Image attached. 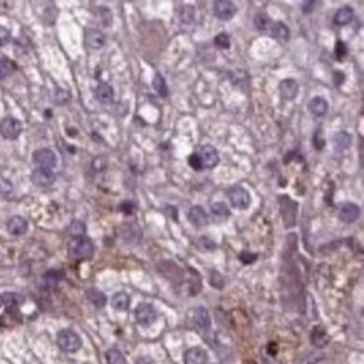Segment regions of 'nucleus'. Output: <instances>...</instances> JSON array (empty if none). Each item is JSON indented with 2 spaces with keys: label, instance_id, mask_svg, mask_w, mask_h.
Here are the masks:
<instances>
[{
  "label": "nucleus",
  "instance_id": "obj_1",
  "mask_svg": "<svg viewBox=\"0 0 364 364\" xmlns=\"http://www.w3.org/2000/svg\"><path fill=\"white\" fill-rule=\"evenodd\" d=\"M67 252L74 260H88L94 255V244L88 237H72L67 245Z\"/></svg>",
  "mask_w": 364,
  "mask_h": 364
},
{
  "label": "nucleus",
  "instance_id": "obj_2",
  "mask_svg": "<svg viewBox=\"0 0 364 364\" xmlns=\"http://www.w3.org/2000/svg\"><path fill=\"white\" fill-rule=\"evenodd\" d=\"M57 344L64 352H77L83 346V341L71 329H62L57 334Z\"/></svg>",
  "mask_w": 364,
  "mask_h": 364
},
{
  "label": "nucleus",
  "instance_id": "obj_3",
  "mask_svg": "<svg viewBox=\"0 0 364 364\" xmlns=\"http://www.w3.org/2000/svg\"><path fill=\"white\" fill-rule=\"evenodd\" d=\"M227 196L232 206L239 208V210H245V208L250 206V201H252L250 193H248L244 187H232L228 190Z\"/></svg>",
  "mask_w": 364,
  "mask_h": 364
},
{
  "label": "nucleus",
  "instance_id": "obj_4",
  "mask_svg": "<svg viewBox=\"0 0 364 364\" xmlns=\"http://www.w3.org/2000/svg\"><path fill=\"white\" fill-rule=\"evenodd\" d=\"M156 317H158V314H156V309L153 307L151 304H148V302L140 304L136 307V310H135V319H136L138 324L143 326V327L151 326L153 322L156 321Z\"/></svg>",
  "mask_w": 364,
  "mask_h": 364
},
{
  "label": "nucleus",
  "instance_id": "obj_5",
  "mask_svg": "<svg viewBox=\"0 0 364 364\" xmlns=\"http://www.w3.org/2000/svg\"><path fill=\"white\" fill-rule=\"evenodd\" d=\"M22 133V123L12 116H7L0 121V135L5 140H17Z\"/></svg>",
  "mask_w": 364,
  "mask_h": 364
},
{
  "label": "nucleus",
  "instance_id": "obj_6",
  "mask_svg": "<svg viewBox=\"0 0 364 364\" xmlns=\"http://www.w3.org/2000/svg\"><path fill=\"white\" fill-rule=\"evenodd\" d=\"M279 203L282 208V217H284L285 225L287 227H292V225L296 223V217H297V203L289 198L287 195H280Z\"/></svg>",
  "mask_w": 364,
  "mask_h": 364
},
{
  "label": "nucleus",
  "instance_id": "obj_7",
  "mask_svg": "<svg viewBox=\"0 0 364 364\" xmlns=\"http://www.w3.org/2000/svg\"><path fill=\"white\" fill-rule=\"evenodd\" d=\"M34 163H36L39 168H45V170H52L57 165V156L52 149L42 148L34 151Z\"/></svg>",
  "mask_w": 364,
  "mask_h": 364
},
{
  "label": "nucleus",
  "instance_id": "obj_8",
  "mask_svg": "<svg viewBox=\"0 0 364 364\" xmlns=\"http://www.w3.org/2000/svg\"><path fill=\"white\" fill-rule=\"evenodd\" d=\"M195 153L198 154L203 168H213V166L218 165V160H220L218 158V151L212 144H203V146H200Z\"/></svg>",
  "mask_w": 364,
  "mask_h": 364
},
{
  "label": "nucleus",
  "instance_id": "obj_9",
  "mask_svg": "<svg viewBox=\"0 0 364 364\" xmlns=\"http://www.w3.org/2000/svg\"><path fill=\"white\" fill-rule=\"evenodd\" d=\"M237 12V5L230 0H217L213 2V14L220 20H230Z\"/></svg>",
  "mask_w": 364,
  "mask_h": 364
},
{
  "label": "nucleus",
  "instance_id": "obj_10",
  "mask_svg": "<svg viewBox=\"0 0 364 364\" xmlns=\"http://www.w3.org/2000/svg\"><path fill=\"white\" fill-rule=\"evenodd\" d=\"M192 321L195 327L198 329L200 332H208L210 331V326H212V319H210V314L205 307H196L192 312Z\"/></svg>",
  "mask_w": 364,
  "mask_h": 364
},
{
  "label": "nucleus",
  "instance_id": "obj_11",
  "mask_svg": "<svg viewBox=\"0 0 364 364\" xmlns=\"http://www.w3.org/2000/svg\"><path fill=\"white\" fill-rule=\"evenodd\" d=\"M84 39H86V45L92 50H99L106 45V36H104L101 31H97V29H88Z\"/></svg>",
  "mask_w": 364,
  "mask_h": 364
},
{
  "label": "nucleus",
  "instance_id": "obj_12",
  "mask_svg": "<svg viewBox=\"0 0 364 364\" xmlns=\"http://www.w3.org/2000/svg\"><path fill=\"white\" fill-rule=\"evenodd\" d=\"M32 181L37 185V187H52L56 181V175L52 173L50 170H45V168H37L32 171Z\"/></svg>",
  "mask_w": 364,
  "mask_h": 364
},
{
  "label": "nucleus",
  "instance_id": "obj_13",
  "mask_svg": "<svg viewBox=\"0 0 364 364\" xmlns=\"http://www.w3.org/2000/svg\"><path fill=\"white\" fill-rule=\"evenodd\" d=\"M188 220L192 222L196 228L206 227V225H208V213L205 212L203 206L195 205V206L190 208V212H188Z\"/></svg>",
  "mask_w": 364,
  "mask_h": 364
},
{
  "label": "nucleus",
  "instance_id": "obj_14",
  "mask_svg": "<svg viewBox=\"0 0 364 364\" xmlns=\"http://www.w3.org/2000/svg\"><path fill=\"white\" fill-rule=\"evenodd\" d=\"M359 213H361L359 206L354 205V203H344V205H341V208H339V218L344 223L356 222L357 218H359Z\"/></svg>",
  "mask_w": 364,
  "mask_h": 364
},
{
  "label": "nucleus",
  "instance_id": "obj_15",
  "mask_svg": "<svg viewBox=\"0 0 364 364\" xmlns=\"http://www.w3.org/2000/svg\"><path fill=\"white\" fill-rule=\"evenodd\" d=\"M119 233H121V239H123L126 244H138V242L141 240V230L133 223L123 225Z\"/></svg>",
  "mask_w": 364,
  "mask_h": 364
},
{
  "label": "nucleus",
  "instance_id": "obj_16",
  "mask_svg": "<svg viewBox=\"0 0 364 364\" xmlns=\"http://www.w3.org/2000/svg\"><path fill=\"white\" fill-rule=\"evenodd\" d=\"M208 354L201 348H192L185 352V364H206Z\"/></svg>",
  "mask_w": 364,
  "mask_h": 364
},
{
  "label": "nucleus",
  "instance_id": "obj_17",
  "mask_svg": "<svg viewBox=\"0 0 364 364\" xmlns=\"http://www.w3.org/2000/svg\"><path fill=\"white\" fill-rule=\"evenodd\" d=\"M280 89V96L284 99H294L299 92V83L296 79H284L279 86Z\"/></svg>",
  "mask_w": 364,
  "mask_h": 364
},
{
  "label": "nucleus",
  "instance_id": "obj_18",
  "mask_svg": "<svg viewBox=\"0 0 364 364\" xmlns=\"http://www.w3.org/2000/svg\"><path fill=\"white\" fill-rule=\"evenodd\" d=\"M27 220L24 217H12L9 220L7 223V230H9V233L10 235H15V237H19V235H24L27 232Z\"/></svg>",
  "mask_w": 364,
  "mask_h": 364
},
{
  "label": "nucleus",
  "instance_id": "obj_19",
  "mask_svg": "<svg viewBox=\"0 0 364 364\" xmlns=\"http://www.w3.org/2000/svg\"><path fill=\"white\" fill-rule=\"evenodd\" d=\"M113 97H114V91L111 86L108 83L97 84V88H96V99L97 101L102 104H109V102H113Z\"/></svg>",
  "mask_w": 364,
  "mask_h": 364
},
{
  "label": "nucleus",
  "instance_id": "obj_20",
  "mask_svg": "<svg viewBox=\"0 0 364 364\" xmlns=\"http://www.w3.org/2000/svg\"><path fill=\"white\" fill-rule=\"evenodd\" d=\"M269 32H270V36H272L274 39L277 40H280V42H285V40L289 39V29L287 25L284 24V22H272L269 27Z\"/></svg>",
  "mask_w": 364,
  "mask_h": 364
},
{
  "label": "nucleus",
  "instance_id": "obj_21",
  "mask_svg": "<svg viewBox=\"0 0 364 364\" xmlns=\"http://www.w3.org/2000/svg\"><path fill=\"white\" fill-rule=\"evenodd\" d=\"M354 19V10L348 5H344V7H341L336 14H334V22H336V25H348L349 22H352Z\"/></svg>",
  "mask_w": 364,
  "mask_h": 364
},
{
  "label": "nucleus",
  "instance_id": "obj_22",
  "mask_svg": "<svg viewBox=\"0 0 364 364\" xmlns=\"http://www.w3.org/2000/svg\"><path fill=\"white\" fill-rule=\"evenodd\" d=\"M129 302H131V299L129 296L126 292H116L113 296L111 299V305H113V309L114 310H118V312H124V310H128L129 307Z\"/></svg>",
  "mask_w": 364,
  "mask_h": 364
},
{
  "label": "nucleus",
  "instance_id": "obj_23",
  "mask_svg": "<svg viewBox=\"0 0 364 364\" xmlns=\"http://www.w3.org/2000/svg\"><path fill=\"white\" fill-rule=\"evenodd\" d=\"M86 297H88L89 302L97 309H102L108 302L106 296H104L101 291H97V289H88V291H86Z\"/></svg>",
  "mask_w": 364,
  "mask_h": 364
},
{
  "label": "nucleus",
  "instance_id": "obj_24",
  "mask_svg": "<svg viewBox=\"0 0 364 364\" xmlns=\"http://www.w3.org/2000/svg\"><path fill=\"white\" fill-rule=\"evenodd\" d=\"M309 111L314 116H324L327 113V102L324 97H312L309 101Z\"/></svg>",
  "mask_w": 364,
  "mask_h": 364
},
{
  "label": "nucleus",
  "instance_id": "obj_25",
  "mask_svg": "<svg viewBox=\"0 0 364 364\" xmlns=\"http://www.w3.org/2000/svg\"><path fill=\"white\" fill-rule=\"evenodd\" d=\"M212 215L213 218H215V222H225L227 218L230 217V210H228V206L222 203V201H217V203H213L212 205Z\"/></svg>",
  "mask_w": 364,
  "mask_h": 364
},
{
  "label": "nucleus",
  "instance_id": "obj_26",
  "mask_svg": "<svg viewBox=\"0 0 364 364\" xmlns=\"http://www.w3.org/2000/svg\"><path fill=\"white\" fill-rule=\"evenodd\" d=\"M351 136H349V133H346V131H339L334 135L332 138V143H334V148L339 149V151H343V149H348L351 146Z\"/></svg>",
  "mask_w": 364,
  "mask_h": 364
},
{
  "label": "nucleus",
  "instance_id": "obj_27",
  "mask_svg": "<svg viewBox=\"0 0 364 364\" xmlns=\"http://www.w3.org/2000/svg\"><path fill=\"white\" fill-rule=\"evenodd\" d=\"M15 71V62H12L7 57H0V79L9 77Z\"/></svg>",
  "mask_w": 364,
  "mask_h": 364
},
{
  "label": "nucleus",
  "instance_id": "obj_28",
  "mask_svg": "<svg viewBox=\"0 0 364 364\" xmlns=\"http://www.w3.org/2000/svg\"><path fill=\"white\" fill-rule=\"evenodd\" d=\"M153 88L154 91L158 92V94L161 97H166L168 96V88H166V83H165V79L161 74H154V77H153Z\"/></svg>",
  "mask_w": 364,
  "mask_h": 364
},
{
  "label": "nucleus",
  "instance_id": "obj_29",
  "mask_svg": "<svg viewBox=\"0 0 364 364\" xmlns=\"http://www.w3.org/2000/svg\"><path fill=\"white\" fill-rule=\"evenodd\" d=\"M312 343L317 348H322V346H326L327 343V334L322 327H314V331H312Z\"/></svg>",
  "mask_w": 364,
  "mask_h": 364
},
{
  "label": "nucleus",
  "instance_id": "obj_30",
  "mask_svg": "<svg viewBox=\"0 0 364 364\" xmlns=\"http://www.w3.org/2000/svg\"><path fill=\"white\" fill-rule=\"evenodd\" d=\"M106 361L108 364H126V357L123 356V352L119 349H109L106 352Z\"/></svg>",
  "mask_w": 364,
  "mask_h": 364
},
{
  "label": "nucleus",
  "instance_id": "obj_31",
  "mask_svg": "<svg viewBox=\"0 0 364 364\" xmlns=\"http://www.w3.org/2000/svg\"><path fill=\"white\" fill-rule=\"evenodd\" d=\"M22 302V297L19 294H2L0 296V304L2 305H7V307H15Z\"/></svg>",
  "mask_w": 364,
  "mask_h": 364
},
{
  "label": "nucleus",
  "instance_id": "obj_32",
  "mask_svg": "<svg viewBox=\"0 0 364 364\" xmlns=\"http://www.w3.org/2000/svg\"><path fill=\"white\" fill-rule=\"evenodd\" d=\"M180 17L183 24H192V22H195V10L192 7H188V5H185V7H181Z\"/></svg>",
  "mask_w": 364,
  "mask_h": 364
},
{
  "label": "nucleus",
  "instance_id": "obj_33",
  "mask_svg": "<svg viewBox=\"0 0 364 364\" xmlns=\"http://www.w3.org/2000/svg\"><path fill=\"white\" fill-rule=\"evenodd\" d=\"M69 232L72 233V237H84V232H86V225L83 222H72L71 227H69Z\"/></svg>",
  "mask_w": 364,
  "mask_h": 364
},
{
  "label": "nucleus",
  "instance_id": "obj_34",
  "mask_svg": "<svg viewBox=\"0 0 364 364\" xmlns=\"http://www.w3.org/2000/svg\"><path fill=\"white\" fill-rule=\"evenodd\" d=\"M255 27L258 29V31H269V27H270V20H269V17L267 15H264V14H258L255 17Z\"/></svg>",
  "mask_w": 364,
  "mask_h": 364
},
{
  "label": "nucleus",
  "instance_id": "obj_35",
  "mask_svg": "<svg viewBox=\"0 0 364 364\" xmlns=\"http://www.w3.org/2000/svg\"><path fill=\"white\" fill-rule=\"evenodd\" d=\"M215 45L218 49H228L230 47V36L225 32H220L218 36L215 37Z\"/></svg>",
  "mask_w": 364,
  "mask_h": 364
},
{
  "label": "nucleus",
  "instance_id": "obj_36",
  "mask_svg": "<svg viewBox=\"0 0 364 364\" xmlns=\"http://www.w3.org/2000/svg\"><path fill=\"white\" fill-rule=\"evenodd\" d=\"M198 247L205 252H212L217 248V244L212 239H208V237H201V239H198Z\"/></svg>",
  "mask_w": 364,
  "mask_h": 364
},
{
  "label": "nucleus",
  "instance_id": "obj_37",
  "mask_svg": "<svg viewBox=\"0 0 364 364\" xmlns=\"http://www.w3.org/2000/svg\"><path fill=\"white\" fill-rule=\"evenodd\" d=\"M334 54H336L337 61H343L346 56H348V45L343 40H337L336 42V49H334Z\"/></svg>",
  "mask_w": 364,
  "mask_h": 364
},
{
  "label": "nucleus",
  "instance_id": "obj_38",
  "mask_svg": "<svg viewBox=\"0 0 364 364\" xmlns=\"http://www.w3.org/2000/svg\"><path fill=\"white\" fill-rule=\"evenodd\" d=\"M188 165L192 166L195 171H201V170H203V166H201V161H200L198 154H196V153H193V154L188 156Z\"/></svg>",
  "mask_w": 364,
  "mask_h": 364
},
{
  "label": "nucleus",
  "instance_id": "obj_39",
  "mask_svg": "<svg viewBox=\"0 0 364 364\" xmlns=\"http://www.w3.org/2000/svg\"><path fill=\"white\" fill-rule=\"evenodd\" d=\"M12 183H10L7 178H2L0 176V195H9L12 193Z\"/></svg>",
  "mask_w": 364,
  "mask_h": 364
},
{
  "label": "nucleus",
  "instance_id": "obj_40",
  "mask_svg": "<svg viewBox=\"0 0 364 364\" xmlns=\"http://www.w3.org/2000/svg\"><path fill=\"white\" fill-rule=\"evenodd\" d=\"M69 99H71V94L64 89H57L56 91V102L57 104H66Z\"/></svg>",
  "mask_w": 364,
  "mask_h": 364
},
{
  "label": "nucleus",
  "instance_id": "obj_41",
  "mask_svg": "<svg viewBox=\"0 0 364 364\" xmlns=\"http://www.w3.org/2000/svg\"><path fill=\"white\" fill-rule=\"evenodd\" d=\"M240 262H244V264H253L257 260V253H252V252H240Z\"/></svg>",
  "mask_w": 364,
  "mask_h": 364
},
{
  "label": "nucleus",
  "instance_id": "obj_42",
  "mask_svg": "<svg viewBox=\"0 0 364 364\" xmlns=\"http://www.w3.org/2000/svg\"><path fill=\"white\" fill-rule=\"evenodd\" d=\"M119 210L124 213V215H133L136 210V205L133 203V201H123V203L119 205Z\"/></svg>",
  "mask_w": 364,
  "mask_h": 364
},
{
  "label": "nucleus",
  "instance_id": "obj_43",
  "mask_svg": "<svg viewBox=\"0 0 364 364\" xmlns=\"http://www.w3.org/2000/svg\"><path fill=\"white\" fill-rule=\"evenodd\" d=\"M210 275H212V277H210V284H212L213 287H217V289H222V287H223V277L218 274V272H212Z\"/></svg>",
  "mask_w": 364,
  "mask_h": 364
},
{
  "label": "nucleus",
  "instance_id": "obj_44",
  "mask_svg": "<svg viewBox=\"0 0 364 364\" xmlns=\"http://www.w3.org/2000/svg\"><path fill=\"white\" fill-rule=\"evenodd\" d=\"M324 140H322V129L319 128L316 131V135H314V148H317V149H322L324 148Z\"/></svg>",
  "mask_w": 364,
  "mask_h": 364
},
{
  "label": "nucleus",
  "instance_id": "obj_45",
  "mask_svg": "<svg viewBox=\"0 0 364 364\" xmlns=\"http://www.w3.org/2000/svg\"><path fill=\"white\" fill-rule=\"evenodd\" d=\"M10 40V32L9 29H5L0 25V45H7Z\"/></svg>",
  "mask_w": 364,
  "mask_h": 364
},
{
  "label": "nucleus",
  "instance_id": "obj_46",
  "mask_svg": "<svg viewBox=\"0 0 364 364\" xmlns=\"http://www.w3.org/2000/svg\"><path fill=\"white\" fill-rule=\"evenodd\" d=\"M92 168H94L96 171H102L104 168H106V160H104V158H96L94 161H92Z\"/></svg>",
  "mask_w": 364,
  "mask_h": 364
},
{
  "label": "nucleus",
  "instance_id": "obj_47",
  "mask_svg": "<svg viewBox=\"0 0 364 364\" xmlns=\"http://www.w3.org/2000/svg\"><path fill=\"white\" fill-rule=\"evenodd\" d=\"M312 7H316V2H304V4H302V10H304L305 14L310 12Z\"/></svg>",
  "mask_w": 364,
  "mask_h": 364
},
{
  "label": "nucleus",
  "instance_id": "obj_48",
  "mask_svg": "<svg viewBox=\"0 0 364 364\" xmlns=\"http://www.w3.org/2000/svg\"><path fill=\"white\" fill-rule=\"evenodd\" d=\"M334 81H336L337 86H341V83L344 81V74L343 72H334Z\"/></svg>",
  "mask_w": 364,
  "mask_h": 364
},
{
  "label": "nucleus",
  "instance_id": "obj_49",
  "mask_svg": "<svg viewBox=\"0 0 364 364\" xmlns=\"http://www.w3.org/2000/svg\"><path fill=\"white\" fill-rule=\"evenodd\" d=\"M136 364H154V361L151 359V357H140Z\"/></svg>",
  "mask_w": 364,
  "mask_h": 364
}]
</instances>
